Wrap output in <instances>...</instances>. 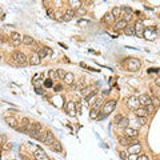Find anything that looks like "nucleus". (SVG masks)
Masks as SVG:
<instances>
[{
    "mask_svg": "<svg viewBox=\"0 0 160 160\" xmlns=\"http://www.w3.org/2000/svg\"><path fill=\"white\" fill-rule=\"evenodd\" d=\"M12 60L16 63V66H27L28 64V58L23 54L21 51H15L12 54Z\"/></svg>",
    "mask_w": 160,
    "mask_h": 160,
    "instance_id": "f257e3e1",
    "label": "nucleus"
},
{
    "mask_svg": "<svg viewBox=\"0 0 160 160\" xmlns=\"http://www.w3.org/2000/svg\"><path fill=\"white\" fill-rule=\"evenodd\" d=\"M116 108V100H108L103 104L102 107V115L103 116H108L111 112H113V109Z\"/></svg>",
    "mask_w": 160,
    "mask_h": 160,
    "instance_id": "f03ea898",
    "label": "nucleus"
},
{
    "mask_svg": "<svg viewBox=\"0 0 160 160\" xmlns=\"http://www.w3.org/2000/svg\"><path fill=\"white\" fill-rule=\"evenodd\" d=\"M42 143H44V144H47L51 147L52 144H54L55 141V137H54V133H52V131H47V132L42 133V137H40V140Z\"/></svg>",
    "mask_w": 160,
    "mask_h": 160,
    "instance_id": "7ed1b4c3",
    "label": "nucleus"
},
{
    "mask_svg": "<svg viewBox=\"0 0 160 160\" xmlns=\"http://www.w3.org/2000/svg\"><path fill=\"white\" fill-rule=\"evenodd\" d=\"M125 102H127L128 108L132 109V111H136V109L139 108V106H140V103H139V98H137V96H129Z\"/></svg>",
    "mask_w": 160,
    "mask_h": 160,
    "instance_id": "20e7f679",
    "label": "nucleus"
},
{
    "mask_svg": "<svg viewBox=\"0 0 160 160\" xmlns=\"http://www.w3.org/2000/svg\"><path fill=\"white\" fill-rule=\"evenodd\" d=\"M9 37H11V40H12V44L13 46H20L21 44V42H23V36L20 35L19 32H16V31H12L11 32V35H9Z\"/></svg>",
    "mask_w": 160,
    "mask_h": 160,
    "instance_id": "39448f33",
    "label": "nucleus"
},
{
    "mask_svg": "<svg viewBox=\"0 0 160 160\" xmlns=\"http://www.w3.org/2000/svg\"><path fill=\"white\" fill-rule=\"evenodd\" d=\"M127 68H128L129 71L135 72V71H137L140 68V62H139L137 59H129L128 62H127Z\"/></svg>",
    "mask_w": 160,
    "mask_h": 160,
    "instance_id": "423d86ee",
    "label": "nucleus"
},
{
    "mask_svg": "<svg viewBox=\"0 0 160 160\" xmlns=\"http://www.w3.org/2000/svg\"><path fill=\"white\" fill-rule=\"evenodd\" d=\"M133 27H135V31H136V36H143L144 35V23L141 21V20H136V23L133 24Z\"/></svg>",
    "mask_w": 160,
    "mask_h": 160,
    "instance_id": "0eeeda50",
    "label": "nucleus"
},
{
    "mask_svg": "<svg viewBox=\"0 0 160 160\" xmlns=\"http://www.w3.org/2000/svg\"><path fill=\"white\" fill-rule=\"evenodd\" d=\"M40 63H42V59L37 55V52H32L31 56L28 58V64H31V66H39Z\"/></svg>",
    "mask_w": 160,
    "mask_h": 160,
    "instance_id": "6e6552de",
    "label": "nucleus"
},
{
    "mask_svg": "<svg viewBox=\"0 0 160 160\" xmlns=\"http://www.w3.org/2000/svg\"><path fill=\"white\" fill-rule=\"evenodd\" d=\"M139 103H140V106L147 107V106H149V104H152V98L148 96V95H145V94H141L140 96H139Z\"/></svg>",
    "mask_w": 160,
    "mask_h": 160,
    "instance_id": "1a4fd4ad",
    "label": "nucleus"
},
{
    "mask_svg": "<svg viewBox=\"0 0 160 160\" xmlns=\"http://www.w3.org/2000/svg\"><path fill=\"white\" fill-rule=\"evenodd\" d=\"M33 157H35V160H50L48 159V156L46 155V152H44L43 149H40V148L35 149V152H33Z\"/></svg>",
    "mask_w": 160,
    "mask_h": 160,
    "instance_id": "9d476101",
    "label": "nucleus"
},
{
    "mask_svg": "<svg viewBox=\"0 0 160 160\" xmlns=\"http://www.w3.org/2000/svg\"><path fill=\"white\" fill-rule=\"evenodd\" d=\"M141 151V145H140V143H133L132 145H129L128 147V153L129 155H136V153H139Z\"/></svg>",
    "mask_w": 160,
    "mask_h": 160,
    "instance_id": "9b49d317",
    "label": "nucleus"
},
{
    "mask_svg": "<svg viewBox=\"0 0 160 160\" xmlns=\"http://www.w3.org/2000/svg\"><path fill=\"white\" fill-rule=\"evenodd\" d=\"M37 55L40 56V59H44V58H47V56H52V50L48 47H42L37 51Z\"/></svg>",
    "mask_w": 160,
    "mask_h": 160,
    "instance_id": "f8f14e48",
    "label": "nucleus"
},
{
    "mask_svg": "<svg viewBox=\"0 0 160 160\" xmlns=\"http://www.w3.org/2000/svg\"><path fill=\"white\" fill-rule=\"evenodd\" d=\"M128 25V21L127 20H124V19H119L116 21V23L113 24V28L116 29V31H120V29H123L124 31V28Z\"/></svg>",
    "mask_w": 160,
    "mask_h": 160,
    "instance_id": "ddd939ff",
    "label": "nucleus"
},
{
    "mask_svg": "<svg viewBox=\"0 0 160 160\" xmlns=\"http://www.w3.org/2000/svg\"><path fill=\"white\" fill-rule=\"evenodd\" d=\"M135 141H133V139H129V137L127 136H120L119 137V144L123 145V147H129V145H132Z\"/></svg>",
    "mask_w": 160,
    "mask_h": 160,
    "instance_id": "4468645a",
    "label": "nucleus"
},
{
    "mask_svg": "<svg viewBox=\"0 0 160 160\" xmlns=\"http://www.w3.org/2000/svg\"><path fill=\"white\" fill-rule=\"evenodd\" d=\"M124 133L125 136L129 137V139H135V137H137V135H139V132H137L135 128H131V127H128V128L124 129Z\"/></svg>",
    "mask_w": 160,
    "mask_h": 160,
    "instance_id": "2eb2a0df",
    "label": "nucleus"
},
{
    "mask_svg": "<svg viewBox=\"0 0 160 160\" xmlns=\"http://www.w3.org/2000/svg\"><path fill=\"white\" fill-rule=\"evenodd\" d=\"M5 121H7V124L9 125V127H12V128H15V129H16L17 127H19V121L16 120L13 116H11V117L7 116V117H5Z\"/></svg>",
    "mask_w": 160,
    "mask_h": 160,
    "instance_id": "dca6fc26",
    "label": "nucleus"
},
{
    "mask_svg": "<svg viewBox=\"0 0 160 160\" xmlns=\"http://www.w3.org/2000/svg\"><path fill=\"white\" fill-rule=\"evenodd\" d=\"M75 16V11L72 9V8H68V9H66V12H64V16H63V20L64 21H70L72 17Z\"/></svg>",
    "mask_w": 160,
    "mask_h": 160,
    "instance_id": "f3484780",
    "label": "nucleus"
},
{
    "mask_svg": "<svg viewBox=\"0 0 160 160\" xmlns=\"http://www.w3.org/2000/svg\"><path fill=\"white\" fill-rule=\"evenodd\" d=\"M92 92H95L92 87H83V88H82V91H80V94H82V96H83V98H86V99L88 98V96H90V95L92 94Z\"/></svg>",
    "mask_w": 160,
    "mask_h": 160,
    "instance_id": "a211bd4d",
    "label": "nucleus"
},
{
    "mask_svg": "<svg viewBox=\"0 0 160 160\" xmlns=\"http://www.w3.org/2000/svg\"><path fill=\"white\" fill-rule=\"evenodd\" d=\"M64 107H66V109L68 111V113H70L71 116H75V112H76L75 111V102H68Z\"/></svg>",
    "mask_w": 160,
    "mask_h": 160,
    "instance_id": "6ab92c4d",
    "label": "nucleus"
},
{
    "mask_svg": "<svg viewBox=\"0 0 160 160\" xmlns=\"http://www.w3.org/2000/svg\"><path fill=\"white\" fill-rule=\"evenodd\" d=\"M143 36H145V39H155V37H156V31H155V29H147V28H145L144 35Z\"/></svg>",
    "mask_w": 160,
    "mask_h": 160,
    "instance_id": "aec40b11",
    "label": "nucleus"
},
{
    "mask_svg": "<svg viewBox=\"0 0 160 160\" xmlns=\"http://www.w3.org/2000/svg\"><path fill=\"white\" fill-rule=\"evenodd\" d=\"M124 33L127 36H136V31H135V27L133 25H127V27L124 28Z\"/></svg>",
    "mask_w": 160,
    "mask_h": 160,
    "instance_id": "412c9836",
    "label": "nucleus"
},
{
    "mask_svg": "<svg viewBox=\"0 0 160 160\" xmlns=\"http://www.w3.org/2000/svg\"><path fill=\"white\" fill-rule=\"evenodd\" d=\"M64 82H66V84H68V86H72L75 82V75L71 74V72H67L66 78H64Z\"/></svg>",
    "mask_w": 160,
    "mask_h": 160,
    "instance_id": "4be33fe9",
    "label": "nucleus"
},
{
    "mask_svg": "<svg viewBox=\"0 0 160 160\" xmlns=\"http://www.w3.org/2000/svg\"><path fill=\"white\" fill-rule=\"evenodd\" d=\"M68 4L71 5V8L74 9V11H76V9H79V8L82 7V1H79V0H70L68 1Z\"/></svg>",
    "mask_w": 160,
    "mask_h": 160,
    "instance_id": "5701e85b",
    "label": "nucleus"
},
{
    "mask_svg": "<svg viewBox=\"0 0 160 160\" xmlns=\"http://www.w3.org/2000/svg\"><path fill=\"white\" fill-rule=\"evenodd\" d=\"M51 149H52V151H55V152H62V151H63L62 143H60V141H58V140H55L54 144L51 145Z\"/></svg>",
    "mask_w": 160,
    "mask_h": 160,
    "instance_id": "b1692460",
    "label": "nucleus"
},
{
    "mask_svg": "<svg viewBox=\"0 0 160 160\" xmlns=\"http://www.w3.org/2000/svg\"><path fill=\"white\" fill-rule=\"evenodd\" d=\"M23 44H25V46H33L35 44V39L32 37V36H23Z\"/></svg>",
    "mask_w": 160,
    "mask_h": 160,
    "instance_id": "393cba45",
    "label": "nucleus"
},
{
    "mask_svg": "<svg viewBox=\"0 0 160 160\" xmlns=\"http://www.w3.org/2000/svg\"><path fill=\"white\" fill-rule=\"evenodd\" d=\"M31 129L33 131H37V132H43V125L37 123V121H32L31 123Z\"/></svg>",
    "mask_w": 160,
    "mask_h": 160,
    "instance_id": "a878e982",
    "label": "nucleus"
},
{
    "mask_svg": "<svg viewBox=\"0 0 160 160\" xmlns=\"http://www.w3.org/2000/svg\"><path fill=\"white\" fill-rule=\"evenodd\" d=\"M111 15H112L115 19L120 17V16H121V7H113L112 11H111Z\"/></svg>",
    "mask_w": 160,
    "mask_h": 160,
    "instance_id": "bb28decb",
    "label": "nucleus"
},
{
    "mask_svg": "<svg viewBox=\"0 0 160 160\" xmlns=\"http://www.w3.org/2000/svg\"><path fill=\"white\" fill-rule=\"evenodd\" d=\"M42 133L43 132H37V131H33V129H31L29 132H28V135L32 137V139H36V140H40V137H42Z\"/></svg>",
    "mask_w": 160,
    "mask_h": 160,
    "instance_id": "cd10ccee",
    "label": "nucleus"
},
{
    "mask_svg": "<svg viewBox=\"0 0 160 160\" xmlns=\"http://www.w3.org/2000/svg\"><path fill=\"white\" fill-rule=\"evenodd\" d=\"M113 20H115V17H113L111 13H106V15H104V17H103V21H104V23H107V24H112Z\"/></svg>",
    "mask_w": 160,
    "mask_h": 160,
    "instance_id": "c85d7f7f",
    "label": "nucleus"
},
{
    "mask_svg": "<svg viewBox=\"0 0 160 160\" xmlns=\"http://www.w3.org/2000/svg\"><path fill=\"white\" fill-rule=\"evenodd\" d=\"M128 124H129V119H128V117H123V120H121L117 125H119L120 128L125 129V128H128Z\"/></svg>",
    "mask_w": 160,
    "mask_h": 160,
    "instance_id": "c756f323",
    "label": "nucleus"
},
{
    "mask_svg": "<svg viewBox=\"0 0 160 160\" xmlns=\"http://www.w3.org/2000/svg\"><path fill=\"white\" fill-rule=\"evenodd\" d=\"M50 79H51L52 82H54V80H58V79H59L58 70H51V71H50Z\"/></svg>",
    "mask_w": 160,
    "mask_h": 160,
    "instance_id": "7c9ffc66",
    "label": "nucleus"
},
{
    "mask_svg": "<svg viewBox=\"0 0 160 160\" xmlns=\"http://www.w3.org/2000/svg\"><path fill=\"white\" fill-rule=\"evenodd\" d=\"M135 115H136L137 117L145 116V115H147V111H145V108H137L136 111H135Z\"/></svg>",
    "mask_w": 160,
    "mask_h": 160,
    "instance_id": "2f4dec72",
    "label": "nucleus"
},
{
    "mask_svg": "<svg viewBox=\"0 0 160 160\" xmlns=\"http://www.w3.org/2000/svg\"><path fill=\"white\" fill-rule=\"evenodd\" d=\"M102 104H104V103H103L102 99H99V100H96V102L92 104V108H91V109H96V111H99V108H100V106H102Z\"/></svg>",
    "mask_w": 160,
    "mask_h": 160,
    "instance_id": "473e14b6",
    "label": "nucleus"
},
{
    "mask_svg": "<svg viewBox=\"0 0 160 160\" xmlns=\"http://www.w3.org/2000/svg\"><path fill=\"white\" fill-rule=\"evenodd\" d=\"M137 123H139V125H145L147 124V116L137 117Z\"/></svg>",
    "mask_w": 160,
    "mask_h": 160,
    "instance_id": "72a5a7b5",
    "label": "nucleus"
},
{
    "mask_svg": "<svg viewBox=\"0 0 160 160\" xmlns=\"http://www.w3.org/2000/svg\"><path fill=\"white\" fill-rule=\"evenodd\" d=\"M90 117H91V119H98V117H99V111H96V109H91Z\"/></svg>",
    "mask_w": 160,
    "mask_h": 160,
    "instance_id": "f704fd0d",
    "label": "nucleus"
},
{
    "mask_svg": "<svg viewBox=\"0 0 160 160\" xmlns=\"http://www.w3.org/2000/svg\"><path fill=\"white\" fill-rule=\"evenodd\" d=\"M58 75H59V79H64L66 78L67 72L64 70H58Z\"/></svg>",
    "mask_w": 160,
    "mask_h": 160,
    "instance_id": "c9c22d12",
    "label": "nucleus"
},
{
    "mask_svg": "<svg viewBox=\"0 0 160 160\" xmlns=\"http://www.w3.org/2000/svg\"><path fill=\"white\" fill-rule=\"evenodd\" d=\"M144 108H145V111H147V113H152L153 111H155V109H156V108H155V107L152 106V104H149V106L144 107Z\"/></svg>",
    "mask_w": 160,
    "mask_h": 160,
    "instance_id": "e433bc0d",
    "label": "nucleus"
},
{
    "mask_svg": "<svg viewBox=\"0 0 160 160\" xmlns=\"http://www.w3.org/2000/svg\"><path fill=\"white\" fill-rule=\"evenodd\" d=\"M54 86V83H52L51 79H48V80H46V83H44V87H47V88H51V87Z\"/></svg>",
    "mask_w": 160,
    "mask_h": 160,
    "instance_id": "4c0bfd02",
    "label": "nucleus"
},
{
    "mask_svg": "<svg viewBox=\"0 0 160 160\" xmlns=\"http://www.w3.org/2000/svg\"><path fill=\"white\" fill-rule=\"evenodd\" d=\"M159 104H160V102H159V99H157V98H152V106L155 107V108H156V107L159 106Z\"/></svg>",
    "mask_w": 160,
    "mask_h": 160,
    "instance_id": "58836bf2",
    "label": "nucleus"
},
{
    "mask_svg": "<svg viewBox=\"0 0 160 160\" xmlns=\"http://www.w3.org/2000/svg\"><path fill=\"white\" fill-rule=\"evenodd\" d=\"M121 120H123V115H117V116L115 117V123H116V124H119Z\"/></svg>",
    "mask_w": 160,
    "mask_h": 160,
    "instance_id": "ea45409f",
    "label": "nucleus"
},
{
    "mask_svg": "<svg viewBox=\"0 0 160 160\" xmlns=\"http://www.w3.org/2000/svg\"><path fill=\"white\" fill-rule=\"evenodd\" d=\"M119 155H120V157H121L123 160H128V156H129V155L127 156V153H125V152H123V151H121V152L119 153Z\"/></svg>",
    "mask_w": 160,
    "mask_h": 160,
    "instance_id": "a19ab883",
    "label": "nucleus"
},
{
    "mask_svg": "<svg viewBox=\"0 0 160 160\" xmlns=\"http://www.w3.org/2000/svg\"><path fill=\"white\" fill-rule=\"evenodd\" d=\"M136 160H149L147 155H139V157H136Z\"/></svg>",
    "mask_w": 160,
    "mask_h": 160,
    "instance_id": "79ce46f5",
    "label": "nucleus"
},
{
    "mask_svg": "<svg viewBox=\"0 0 160 160\" xmlns=\"http://www.w3.org/2000/svg\"><path fill=\"white\" fill-rule=\"evenodd\" d=\"M62 90H63L62 84H56V86H55V91H62Z\"/></svg>",
    "mask_w": 160,
    "mask_h": 160,
    "instance_id": "37998d69",
    "label": "nucleus"
},
{
    "mask_svg": "<svg viewBox=\"0 0 160 160\" xmlns=\"http://www.w3.org/2000/svg\"><path fill=\"white\" fill-rule=\"evenodd\" d=\"M155 84H156V86L160 88V76H157V78L155 79Z\"/></svg>",
    "mask_w": 160,
    "mask_h": 160,
    "instance_id": "c03bdc74",
    "label": "nucleus"
},
{
    "mask_svg": "<svg viewBox=\"0 0 160 160\" xmlns=\"http://www.w3.org/2000/svg\"><path fill=\"white\" fill-rule=\"evenodd\" d=\"M36 92L39 95H42V94H44V91H43V88H36Z\"/></svg>",
    "mask_w": 160,
    "mask_h": 160,
    "instance_id": "a18cd8bd",
    "label": "nucleus"
},
{
    "mask_svg": "<svg viewBox=\"0 0 160 160\" xmlns=\"http://www.w3.org/2000/svg\"><path fill=\"white\" fill-rule=\"evenodd\" d=\"M159 71V68H149L148 72H157Z\"/></svg>",
    "mask_w": 160,
    "mask_h": 160,
    "instance_id": "49530a36",
    "label": "nucleus"
},
{
    "mask_svg": "<svg viewBox=\"0 0 160 160\" xmlns=\"http://www.w3.org/2000/svg\"><path fill=\"white\" fill-rule=\"evenodd\" d=\"M5 144H7L5 147H4L5 149H11V148H12V145H9V143H5Z\"/></svg>",
    "mask_w": 160,
    "mask_h": 160,
    "instance_id": "de8ad7c7",
    "label": "nucleus"
},
{
    "mask_svg": "<svg viewBox=\"0 0 160 160\" xmlns=\"http://www.w3.org/2000/svg\"><path fill=\"white\" fill-rule=\"evenodd\" d=\"M87 23H88L87 20H80V21H79V24H87Z\"/></svg>",
    "mask_w": 160,
    "mask_h": 160,
    "instance_id": "09e8293b",
    "label": "nucleus"
},
{
    "mask_svg": "<svg viewBox=\"0 0 160 160\" xmlns=\"http://www.w3.org/2000/svg\"><path fill=\"white\" fill-rule=\"evenodd\" d=\"M109 94V90H106L104 92H103V95H108Z\"/></svg>",
    "mask_w": 160,
    "mask_h": 160,
    "instance_id": "8fccbe9b",
    "label": "nucleus"
},
{
    "mask_svg": "<svg viewBox=\"0 0 160 160\" xmlns=\"http://www.w3.org/2000/svg\"><path fill=\"white\" fill-rule=\"evenodd\" d=\"M3 43V39H1V36H0V44Z\"/></svg>",
    "mask_w": 160,
    "mask_h": 160,
    "instance_id": "3c124183",
    "label": "nucleus"
},
{
    "mask_svg": "<svg viewBox=\"0 0 160 160\" xmlns=\"http://www.w3.org/2000/svg\"><path fill=\"white\" fill-rule=\"evenodd\" d=\"M155 160H160V157H156V159H155Z\"/></svg>",
    "mask_w": 160,
    "mask_h": 160,
    "instance_id": "603ef678",
    "label": "nucleus"
},
{
    "mask_svg": "<svg viewBox=\"0 0 160 160\" xmlns=\"http://www.w3.org/2000/svg\"><path fill=\"white\" fill-rule=\"evenodd\" d=\"M0 151H1V144H0Z\"/></svg>",
    "mask_w": 160,
    "mask_h": 160,
    "instance_id": "864d4df0",
    "label": "nucleus"
},
{
    "mask_svg": "<svg viewBox=\"0 0 160 160\" xmlns=\"http://www.w3.org/2000/svg\"><path fill=\"white\" fill-rule=\"evenodd\" d=\"M0 59H1V55H0Z\"/></svg>",
    "mask_w": 160,
    "mask_h": 160,
    "instance_id": "5fc2aeb1",
    "label": "nucleus"
},
{
    "mask_svg": "<svg viewBox=\"0 0 160 160\" xmlns=\"http://www.w3.org/2000/svg\"><path fill=\"white\" fill-rule=\"evenodd\" d=\"M159 19H160V15H159Z\"/></svg>",
    "mask_w": 160,
    "mask_h": 160,
    "instance_id": "6e6d98bb",
    "label": "nucleus"
}]
</instances>
